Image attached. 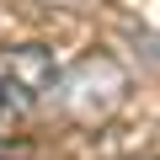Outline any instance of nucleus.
<instances>
[{"mask_svg": "<svg viewBox=\"0 0 160 160\" xmlns=\"http://www.w3.org/2000/svg\"><path fill=\"white\" fill-rule=\"evenodd\" d=\"M123 102H128V69L112 53H80L75 64H59L53 69L38 118H59V123H75V128H96Z\"/></svg>", "mask_w": 160, "mask_h": 160, "instance_id": "1", "label": "nucleus"}, {"mask_svg": "<svg viewBox=\"0 0 160 160\" xmlns=\"http://www.w3.org/2000/svg\"><path fill=\"white\" fill-rule=\"evenodd\" d=\"M53 69L59 64H53V53L43 43H22V48H6V53H0V144L38 118Z\"/></svg>", "mask_w": 160, "mask_h": 160, "instance_id": "2", "label": "nucleus"}, {"mask_svg": "<svg viewBox=\"0 0 160 160\" xmlns=\"http://www.w3.org/2000/svg\"><path fill=\"white\" fill-rule=\"evenodd\" d=\"M149 160H160V155H149Z\"/></svg>", "mask_w": 160, "mask_h": 160, "instance_id": "3", "label": "nucleus"}]
</instances>
